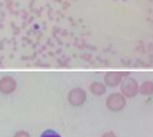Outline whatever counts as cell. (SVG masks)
Masks as SVG:
<instances>
[{
  "instance_id": "obj_1",
  "label": "cell",
  "mask_w": 153,
  "mask_h": 137,
  "mask_svg": "<svg viewBox=\"0 0 153 137\" xmlns=\"http://www.w3.org/2000/svg\"><path fill=\"white\" fill-rule=\"evenodd\" d=\"M126 97L122 95V92H115V93H111V95L107 97L105 100V106H107V109L111 110V111H115L118 112L120 110H123L126 107Z\"/></svg>"
},
{
  "instance_id": "obj_2",
  "label": "cell",
  "mask_w": 153,
  "mask_h": 137,
  "mask_svg": "<svg viewBox=\"0 0 153 137\" xmlns=\"http://www.w3.org/2000/svg\"><path fill=\"white\" fill-rule=\"evenodd\" d=\"M140 93V85L134 78H126V80L122 81V95L126 97V99H131V97H135V96Z\"/></svg>"
},
{
  "instance_id": "obj_3",
  "label": "cell",
  "mask_w": 153,
  "mask_h": 137,
  "mask_svg": "<svg viewBox=\"0 0 153 137\" xmlns=\"http://www.w3.org/2000/svg\"><path fill=\"white\" fill-rule=\"evenodd\" d=\"M67 99H68V103H70L71 106L79 107V106H82L83 103L86 102V92L82 88H74V89H71L70 92H68Z\"/></svg>"
},
{
  "instance_id": "obj_4",
  "label": "cell",
  "mask_w": 153,
  "mask_h": 137,
  "mask_svg": "<svg viewBox=\"0 0 153 137\" xmlns=\"http://www.w3.org/2000/svg\"><path fill=\"white\" fill-rule=\"evenodd\" d=\"M122 81H123V74L119 71H108L104 76V84L109 88H115V86L120 85Z\"/></svg>"
},
{
  "instance_id": "obj_5",
  "label": "cell",
  "mask_w": 153,
  "mask_h": 137,
  "mask_svg": "<svg viewBox=\"0 0 153 137\" xmlns=\"http://www.w3.org/2000/svg\"><path fill=\"white\" fill-rule=\"evenodd\" d=\"M16 89V81L14 80L13 77H3L0 80V92L4 95H10Z\"/></svg>"
},
{
  "instance_id": "obj_6",
  "label": "cell",
  "mask_w": 153,
  "mask_h": 137,
  "mask_svg": "<svg viewBox=\"0 0 153 137\" xmlns=\"http://www.w3.org/2000/svg\"><path fill=\"white\" fill-rule=\"evenodd\" d=\"M89 91L96 96H101V95H104L105 91H107V85H105L104 82H100V81H94V82L90 84Z\"/></svg>"
},
{
  "instance_id": "obj_7",
  "label": "cell",
  "mask_w": 153,
  "mask_h": 137,
  "mask_svg": "<svg viewBox=\"0 0 153 137\" xmlns=\"http://www.w3.org/2000/svg\"><path fill=\"white\" fill-rule=\"evenodd\" d=\"M140 93L143 96L153 95V81H150V80L143 81V82L140 85Z\"/></svg>"
},
{
  "instance_id": "obj_8",
  "label": "cell",
  "mask_w": 153,
  "mask_h": 137,
  "mask_svg": "<svg viewBox=\"0 0 153 137\" xmlns=\"http://www.w3.org/2000/svg\"><path fill=\"white\" fill-rule=\"evenodd\" d=\"M40 137H62L60 134L57 133V132L52 130V129H47V130H44L41 133V136Z\"/></svg>"
},
{
  "instance_id": "obj_9",
  "label": "cell",
  "mask_w": 153,
  "mask_h": 137,
  "mask_svg": "<svg viewBox=\"0 0 153 137\" xmlns=\"http://www.w3.org/2000/svg\"><path fill=\"white\" fill-rule=\"evenodd\" d=\"M14 137H30V134H29L27 132H25V130H19V132H16V133L14 134Z\"/></svg>"
},
{
  "instance_id": "obj_10",
  "label": "cell",
  "mask_w": 153,
  "mask_h": 137,
  "mask_svg": "<svg viewBox=\"0 0 153 137\" xmlns=\"http://www.w3.org/2000/svg\"><path fill=\"white\" fill-rule=\"evenodd\" d=\"M102 137H118V136H116L114 132H107V133L102 134Z\"/></svg>"
}]
</instances>
